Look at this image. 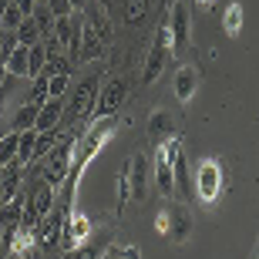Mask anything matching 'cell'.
<instances>
[{
    "mask_svg": "<svg viewBox=\"0 0 259 259\" xmlns=\"http://www.w3.org/2000/svg\"><path fill=\"white\" fill-rule=\"evenodd\" d=\"M74 145H77V135H61L58 145H54L37 165H30V172H37V179H44V182H51L54 189H61V182H64L67 172H71Z\"/></svg>",
    "mask_w": 259,
    "mask_h": 259,
    "instance_id": "cell-1",
    "label": "cell"
},
{
    "mask_svg": "<svg viewBox=\"0 0 259 259\" xmlns=\"http://www.w3.org/2000/svg\"><path fill=\"white\" fill-rule=\"evenodd\" d=\"M222 189H226V172L215 158H202L199 168H195V195H199L202 205H212L219 202Z\"/></svg>",
    "mask_w": 259,
    "mask_h": 259,
    "instance_id": "cell-2",
    "label": "cell"
},
{
    "mask_svg": "<svg viewBox=\"0 0 259 259\" xmlns=\"http://www.w3.org/2000/svg\"><path fill=\"white\" fill-rule=\"evenodd\" d=\"M155 232H162L168 242H185L189 239V232H192V219L185 215L182 205H172V202H165L158 215H155Z\"/></svg>",
    "mask_w": 259,
    "mask_h": 259,
    "instance_id": "cell-3",
    "label": "cell"
},
{
    "mask_svg": "<svg viewBox=\"0 0 259 259\" xmlns=\"http://www.w3.org/2000/svg\"><path fill=\"white\" fill-rule=\"evenodd\" d=\"M168 58H172V37H168V27H158V34H155L152 48H148V58H145V67H142V84H155L158 77H162L165 64H168Z\"/></svg>",
    "mask_w": 259,
    "mask_h": 259,
    "instance_id": "cell-4",
    "label": "cell"
},
{
    "mask_svg": "<svg viewBox=\"0 0 259 259\" xmlns=\"http://www.w3.org/2000/svg\"><path fill=\"white\" fill-rule=\"evenodd\" d=\"M168 27V37H172V54H182L192 40V17H189V4L185 0H172L168 7V20H162Z\"/></svg>",
    "mask_w": 259,
    "mask_h": 259,
    "instance_id": "cell-5",
    "label": "cell"
},
{
    "mask_svg": "<svg viewBox=\"0 0 259 259\" xmlns=\"http://www.w3.org/2000/svg\"><path fill=\"white\" fill-rule=\"evenodd\" d=\"M175 138H179V135L158 142V148H155V162H152L155 185H158L162 199H175V168H172V145H175Z\"/></svg>",
    "mask_w": 259,
    "mask_h": 259,
    "instance_id": "cell-6",
    "label": "cell"
},
{
    "mask_svg": "<svg viewBox=\"0 0 259 259\" xmlns=\"http://www.w3.org/2000/svg\"><path fill=\"white\" fill-rule=\"evenodd\" d=\"M98 81L101 77H84L81 84L71 91V101H64V115H67V121H74V125H81V121H88L91 118V108H95V98H98Z\"/></svg>",
    "mask_w": 259,
    "mask_h": 259,
    "instance_id": "cell-7",
    "label": "cell"
},
{
    "mask_svg": "<svg viewBox=\"0 0 259 259\" xmlns=\"http://www.w3.org/2000/svg\"><path fill=\"white\" fill-rule=\"evenodd\" d=\"M125 98H128V84H125V77H108L105 84L98 88V98H95V108H91V118H88V121L115 115L118 108L125 105Z\"/></svg>",
    "mask_w": 259,
    "mask_h": 259,
    "instance_id": "cell-8",
    "label": "cell"
},
{
    "mask_svg": "<svg viewBox=\"0 0 259 259\" xmlns=\"http://www.w3.org/2000/svg\"><path fill=\"white\" fill-rule=\"evenodd\" d=\"M91 229H95V226H91V219L71 209V212L64 215V226H61V239H58V246H61L64 252H67V249H74V246H81V242L91 239Z\"/></svg>",
    "mask_w": 259,
    "mask_h": 259,
    "instance_id": "cell-9",
    "label": "cell"
},
{
    "mask_svg": "<svg viewBox=\"0 0 259 259\" xmlns=\"http://www.w3.org/2000/svg\"><path fill=\"white\" fill-rule=\"evenodd\" d=\"M128 185H132V199L145 202L148 199V185H152V162L145 152H135L128 158Z\"/></svg>",
    "mask_w": 259,
    "mask_h": 259,
    "instance_id": "cell-10",
    "label": "cell"
},
{
    "mask_svg": "<svg viewBox=\"0 0 259 259\" xmlns=\"http://www.w3.org/2000/svg\"><path fill=\"white\" fill-rule=\"evenodd\" d=\"M105 44L108 40L98 34L84 17H81V48H77V64H84V61H98L105 54Z\"/></svg>",
    "mask_w": 259,
    "mask_h": 259,
    "instance_id": "cell-11",
    "label": "cell"
},
{
    "mask_svg": "<svg viewBox=\"0 0 259 259\" xmlns=\"http://www.w3.org/2000/svg\"><path fill=\"white\" fill-rule=\"evenodd\" d=\"M199 67L195 64H179V71H175V98L182 101V105H189L195 98V91H199Z\"/></svg>",
    "mask_w": 259,
    "mask_h": 259,
    "instance_id": "cell-12",
    "label": "cell"
},
{
    "mask_svg": "<svg viewBox=\"0 0 259 259\" xmlns=\"http://www.w3.org/2000/svg\"><path fill=\"white\" fill-rule=\"evenodd\" d=\"M145 132H148V138H155V142L172 138L175 135V115L168 108H155L152 115H148V121H145Z\"/></svg>",
    "mask_w": 259,
    "mask_h": 259,
    "instance_id": "cell-13",
    "label": "cell"
},
{
    "mask_svg": "<svg viewBox=\"0 0 259 259\" xmlns=\"http://www.w3.org/2000/svg\"><path fill=\"white\" fill-rule=\"evenodd\" d=\"M61 118H64V98H51V101L40 105L37 121H34V132H51V128H58Z\"/></svg>",
    "mask_w": 259,
    "mask_h": 259,
    "instance_id": "cell-14",
    "label": "cell"
},
{
    "mask_svg": "<svg viewBox=\"0 0 259 259\" xmlns=\"http://www.w3.org/2000/svg\"><path fill=\"white\" fill-rule=\"evenodd\" d=\"M172 168H175V195L189 199V162H185V152H182L179 138L172 145Z\"/></svg>",
    "mask_w": 259,
    "mask_h": 259,
    "instance_id": "cell-15",
    "label": "cell"
},
{
    "mask_svg": "<svg viewBox=\"0 0 259 259\" xmlns=\"http://www.w3.org/2000/svg\"><path fill=\"white\" fill-rule=\"evenodd\" d=\"M108 242H111V236H95V239H88V242H81V246H74V249H67L64 259H105Z\"/></svg>",
    "mask_w": 259,
    "mask_h": 259,
    "instance_id": "cell-16",
    "label": "cell"
},
{
    "mask_svg": "<svg viewBox=\"0 0 259 259\" xmlns=\"http://www.w3.org/2000/svg\"><path fill=\"white\" fill-rule=\"evenodd\" d=\"M27 64H30V48L17 44L4 61V71H7V77H27Z\"/></svg>",
    "mask_w": 259,
    "mask_h": 259,
    "instance_id": "cell-17",
    "label": "cell"
},
{
    "mask_svg": "<svg viewBox=\"0 0 259 259\" xmlns=\"http://www.w3.org/2000/svg\"><path fill=\"white\" fill-rule=\"evenodd\" d=\"M37 111H40V105H30V101H24V105L14 111V118H10V132H27V128H34V121H37Z\"/></svg>",
    "mask_w": 259,
    "mask_h": 259,
    "instance_id": "cell-18",
    "label": "cell"
},
{
    "mask_svg": "<svg viewBox=\"0 0 259 259\" xmlns=\"http://www.w3.org/2000/svg\"><path fill=\"white\" fill-rule=\"evenodd\" d=\"M222 27H226V34H229V37H239V27H242V4H236V0H232L229 7L222 10Z\"/></svg>",
    "mask_w": 259,
    "mask_h": 259,
    "instance_id": "cell-19",
    "label": "cell"
},
{
    "mask_svg": "<svg viewBox=\"0 0 259 259\" xmlns=\"http://www.w3.org/2000/svg\"><path fill=\"white\" fill-rule=\"evenodd\" d=\"M34 142H37V132L27 128V132H20V142H17V162L27 168L30 158H34Z\"/></svg>",
    "mask_w": 259,
    "mask_h": 259,
    "instance_id": "cell-20",
    "label": "cell"
},
{
    "mask_svg": "<svg viewBox=\"0 0 259 259\" xmlns=\"http://www.w3.org/2000/svg\"><path fill=\"white\" fill-rule=\"evenodd\" d=\"M30 17H34V24L40 27V40L51 37V30H54V14L48 10V4H44V0H37V7H34V14H30Z\"/></svg>",
    "mask_w": 259,
    "mask_h": 259,
    "instance_id": "cell-21",
    "label": "cell"
},
{
    "mask_svg": "<svg viewBox=\"0 0 259 259\" xmlns=\"http://www.w3.org/2000/svg\"><path fill=\"white\" fill-rule=\"evenodd\" d=\"M14 34H17V44H24V48H30V44H40V27L34 24V17H24V24H20Z\"/></svg>",
    "mask_w": 259,
    "mask_h": 259,
    "instance_id": "cell-22",
    "label": "cell"
},
{
    "mask_svg": "<svg viewBox=\"0 0 259 259\" xmlns=\"http://www.w3.org/2000/svg\"><path fill=\"white\" fill-rule=\"evenodd\" d=\"M48 64V48H44V40L40 44H30V64H27V81L30 77H37Z\"/></svg>",
    "mask_w": 259,
    "mask_h": 259,
    "instance_id": "cell-23",
    "label": "cell"
},
{
    "mask_svg": "<svg viewBox=\"0 0 259 259\" xmlns=\"http://www.w3.org/2000/svg\"><path fill=\"white\" fill-rule=\"evenodd\" d=\"M128 202H132V185H128V165H125V168L118 172V205H115L118 215L128 209Z\"/></svg>",
    "mask_w": 259,
    "mask_h": 259,
    "instance_id": "cell-24",
    "label": "cell"
},
{
    "mask_svg": "<svg viewBox=\"0 0 259 259\" xmlns=\"http://www.w3.org/2000/svg\"><path fill=\"white\" fill-rule=\"evenodd\" d=\"M17 142H20V132H10L0 138V165H7L17 158Z\"/></svg>",
    "mask_w": 259,
    "mask_h": 259,
    "instance_id": "cell-25",
    "label": "cell"
},
{
    "mask_svg": "<svg viewBox=\"0 0 259 259\" xmlns=\"http://www.w3.org/2000/svg\"><path fill=\"white\" fill-rule=\"evenodd\" d=\"M34 84H30V91H27V101L30 105H44V101H51V95H48V77L44 74H37V77H30Z\"/></svg>",
    "mask_w": 259,
    "mask_h": 259,
    "instance_id": "cell-26",
    "label": "cell"
},
{
    "mask_svg": "<svg viewBox=\"0 0 259 259\" xmlns=\"http://www.w3.org/2000/svg\"><path fill=\"white\" fill-rule=\"evenodd\" d=\"M148 4L152 0H125V20L128 24H142L145 14H148Z\"/></svg>",
    "mask_w": 259,
    "mask_h": 259,
    "instance_id": "cell-27",
    "label": "cell"
},
{
    "mask_svg": "<svg viewBox=\"0 0 259 259\" xmlns=\"http://www.w3.org/2000/svg\"><path fill=\"white\" fill-rule=\"evenodd\" d=\"M67 88H71V74H54V77H48V95L51 98H64Z\"/></svg>",
    "mask_w": 259,
    "mask_h": 259,
    "instance_id": "cell-28",
    "label": "cell"
},
{
    "mask_svg": "<svg viewBox=\"0 0 259 259\" xmlns=\"http://www.w3.org/2000/svg\"><path fill=\"white\" fill-rule=\"evenodd\" d=\"M20 24H24V14H20V10L10 4V7L4 10V17H0V30H17Z\"/></svg>",
    "mask_w": 259,
    "mask_h": 259,
    "instance_id": "cell-29",
    "label": "cell"
},
{
    "mask_svg": "<svg viewBox=\"0 0 259 259\" xmlns=\"http://www.w3.org/2000/svg\"><path fill=\"white\" fill-rule=\"evenodd\" d=\"M48 4V10L54 14V17H67V14H74V7L67 4V0H44Z\"/></svg>",
    "mask_w": 259,
    "mask_h": 259,
    "instance_id": "cell-30",
    "label": "cell"
},
{
    "mask_svg": "<svg viewBox=\"0 0 259 259\" xmlns=\"http://www.w3.org/2000/svg\"><path fill=\"white\" fill-rule=\"evenodd\" d=\"M108 259H142V252L132 246H115V249H108Z\"/></svg>",
    "mask_w": 259,
    "mask_h": 259,
    "instance_id": "cell-31",
    "label": "cell"
},
{
    "mask_svg": "<svg viewBox=\"0 0 259 259\" xmlns=\"http://www.w3.org/2000/svg\"><path fill=\"white\" fill-rule=\"evenodd\" d=\"M14 7H17L24 17H30V14H34V7H37V0H14Z\"/></svg>",
    "mask_w": 259,
    "mask_h": 259,
    "instance_id": "cell-32",
    "label": "cell"
},
{
    "mask_svg": "<svg viewBox=\"0 0 259 259\" xmlns=\"http://www.w3.org/2000/svg\"><path fill=\"white\" fill-rule=\"evenodd\" d=\"M67 4H71L74 10H84V7H88V0H67Z\"/></svg>",
    "mask_w": 259,
    "mask_h": 259,
    "instance_id": "cell-33",
    "label": "cell"
},
{
    "mask_svg": "<svg viewBox=\"0 0 259 259\" xmlns=\"http://www.w3.org/2000/svg\"><path fill=\"white\" fill-rule=\"evenodd\" d=\"M10 4H14V0H0V17H4V10H7Z\"/></svg>",
    "mask_w": 259,
    "mask_h": 259,
    "instance_id": "cell-34",
    "label": "cell"
},
{
    "mask_svg": "<svg viewBox=\"0 0 259 259\" xmlns=\"http://www.w3.org/2000/svg\"><path fill=\"white\" fill-rule=\"evenodd\" d=\"M195 4H199V7H205V10L212 7V0H195Z\"/></svg>",
    "mask_w": 259,
    "mask_h": 259,
    "instance_id": "cell-35",
    "label": "cell"
},
{
    "mask_svg": "<svg viewBox=\"0 0 259 259\" xmlns=\"http://www.w3.org/2000/svg\"><path fill=\"white\" fill-rule=\"evenodd\" d=\"M4 74H7V71H4V61H0V81H4Z\"/></svg>",
    "mask_w": 259,
    "mask_h": 259,
    "instance_id": "cell-36",
    "label": "cell"
},
{
    "mask_svg": "<svg viewBox=\"0 0 259 259\" xmlns=\"http://www.w3.org/2000/svg\"><path fill=\"white\" fill-rule=\"evenodd\" d=\"M0 44H4V30H0Z\"/></svg>",
    "mask_w": 259,
    "mask_h": 259,
    "instance_id": "cell-37",
    "label": "cell"
}]
</instances>
